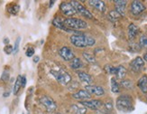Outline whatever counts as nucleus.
<instances>
[{"instance_id":"6ab92c4d","label":"nucleus","mask_w":147,"mask_h":114,"mask_svg":"<svg viewBox=\"0 0 147 114\" xmlns=\"http://www.w3.org/2000/svg\"><path fill=\"white\" fill-rule=\"evenodd\" d=\"M127 34H128L129 39L132 40L134 38H136V36L138 34V27L135 24H130L128 26V29H127Z\"/></svg>"},{"instance_id":"bb28decb","label":"nucleus","mask_w":147,"mask_h":114,"mask_svg":"<svg viewBox=\"0 0 147 114\" xmlns=\"http://www.w3.org/2000/svg\"><path fill=\"white\" fill-rule=\"evenodd\" d=\"M105 71L107 73H109V74H116V72H117V67H114L110 64H107L105 66Z\"/></svg>"},{"instance_id":"39448f33","label":"nucleus","mask_w":147,"mask_h":114,"mask_svg":"<svg viewBox=\"0 0 147 114\" xmlns=\"http://www.w3.org/2000/svg\"><path fill=\"white\" fill-rule=\"evenodd\" d=\"M71 4L73 6V8L75 9L76 13H78L80 16H84L85 18H88V19L93 18V15L91 14V12L88 11L85 6L81 5L79 1H71Z\"/></svg>"},{"instance_id":"9b49d317","label":"nucleus","mask_w":147,"mask_h":114,"mask_svg":"<svg viewBox=\"0 0 147 114\" xmlns=\"http://www.w3.org/2000/svg\"><path fill=\"white\" fill-rule=\"evenodd\" d=\"M60 9L62 14H64L67 16H72L75 14H77L71 2H62L60 5Z\"/></svg>"},{"instance_id":"f257e3e1","label":"nucleus","mask_w":147,"mask_h":114,"mask_svg":"<svg viewBox=\"0 0 147 114\" xmlns=\"http://www.w3.org/2000/svg\"><path fill=\"white\" fill-rule=\"evenodd\" d=\"M69 41L74 46L79 48H84L87 46H92L95 44L96 41L93 37L86 35H72L69 37Z\"/></svg>"},{"instance_id":"2f4dec72","label":"nucleus","mask_w":147,"mask_h":114,"mask_svg":"<svg viewBox=\"0 0 147 114\" xmlns=\"http://www.w3.org/2000/svg\"><path fill=\"white\" fill-rule=\"evenodd\" d=\"M4 51H5V53L6 54H11L13 52H14V47L11 46V45H8V44H7V45L4 48Z\"/></svg>"},{"instance_id":"6e6552de","label":"nucleus","mask_w":147,"mask_h":114,"mask_svg":"<svg viewBox=\"0 0 147 114\" xmlns=\"http://www.w3.org/2000/svg\"><path fill=\"white\" fill-rule=\"evenodd\" d=\"M144 68V61L142 57L137 56L130 62V69L135 73H140Z\"/></svg>"},{"instance_id":"aec40b11","label":"nucleus","mask_w":147,"mask_h":114,"mask_svg":"<svg viewBox=\"0 0 147 114\" xmlns=\"http://www.w3.org/2000/svg\"><path fill=\"white\" fill-rule=\"evenodd\" d=\"M117 78L119 79V80H123L125 75H126V69L123 66V65H119L117 67V72H116V74Z\"/></svg>"},{"instance_id":"473e14b6","label":"nucleus","mask_w":147,"mask_h":114,"mask_svg":"<svg viewBox=\"0 0 147 114\" xmlns=\"http://www.w3.org/2000/svg\"><path fill=\"white\" fill-rule=\"evenodd\" d=\"M9 76H10L9 73H8L7 71H5V72L2 73L1 80H2V81H7L9 80Z\"/></svg>"},{"instance_id":"ddd939ff","label":"nucleus","mask_w":147,"mask_h":114,"mask_svg":"<svg viewBox=\"0 0 147 114\" xmlns=\"http://www.w3.org/2000/svg\"><path fill=\"white\" fill-rule=\"evenodd\" d=\"M72 97L75 100H79L80 101H83V100H88L90 99L91 98V94L88 93L86 90L83 89V90H80L77 92L73 93Z\"/></svg>"},{"instance_id":"b1692460","label":"nucleus","mask_w":147,"mask_h":114,"mask_svg":"<svg viewBox=\"0 0 147 114\" xmlns=\"http://www.w3.org/2000/svg\"><path fill=\"white\" fill-rule=\"evenodd\" d=\"M121 17H122V16H121V15L118 14L116 10H112V11L109 12V14H108V18H109V20H111L113 22L119 20Z\"/></svg>"},{"instance_id":"0eeeda50","label":"nucleus","mask_w":147,"mask_h":114,"mask_svg":"<svg viewBox=\"0 0 147 114\" xmlns=\"http://www.w3.org/2000/svg\"><path fill=\"white\" fill-rule=\"evenodd\" d=\"M80 104L84 106L85 108H88V109L93 110V111H98L100 110L102 106H103V102L100 100H83L80 101Z\"/></svg>"},{"instance_id":"f03ea898","label":"nucleus","mask_w":147,"mask_h":114,"mask_svg":"<svg viewBox=\"0 0 147 114\" xmlns=\"http://www.w3.org/2000/svg\"><path fill=\"white\" fill-rule=\"evenodd\" d=\"M116 106L117 110L123 112H131L135 110L133 99L128 94H122L117 98Z\"/></svg>"},{"instance_id":"4468645a","label":"nucleus","mask_w":147,"mask_h":114,"mask_svg":"<svg viewBox=\"0 0 147 114\" xmlns=\"http://www.w3.org/2000/svg\"><path fill=\"white\" fill-rule=\"evenodd\" d=\"M115 5H116V11L118 14L121 15V16H124L125 15V7H126V1H123V0H116L114 1Z\"/></svg>"},{"instance_id":"a19ab883","label":"nucleus","mask_w":147,"mask_h":114,"mask_svg":"<svg viewBox=\"0 0 147 114\" xmlns=\"http://www.w3.org/2000/svg\"><path fill=\"white\" fill-rule=\"evenodd\" d=\"M53 3H54V1H50V6H52L53 5Z\"/></svg>"},{"instance_id":"f3484780","label":"nucleus","mask_w":147,"mask_h":114,"mask_svg":"<svg viewBox=\"0 0 147 114\" xmlns=\"http://www.w3.org/2000/svg\"><path fill=\"white\" fill-rule=\"evenodd\" d=\"M71 111L73 114H86L87 109L81 104H72L71 106Z\"/></svg>"},{"instance_id":"393cba45","label":"nucleus","mask_w":147,"mask_h":114,"mask_svg":"<svg viewBox=\"0 0 147 114\" xmlns=\"http://www.w3.org/2000/svg\"><path fill=\"white\" fill-rule=\"evenodd\" d=\"M82 55H83V57H84V59H85L88 62H89V63H93V64H95V63H97V61H96L95 56L92 55L91 54L85 52V53H83V54H82Z\"/></svg>"},{"instance_id":"412c9836","label":"nucleus","mask_w":147,"mask_h":114,"mask_svg":"<svg viewBox=\"0 0 147 114\" xmlns=\"http://www.w3.org/2000/svg\"><path fill=\"white\" fill-rule=\"evenodd\" d=\"M71 67L74 70H78L80 68H81L83 66V63L81 62V60L80 58H77V57H75L74 59H72L71 61Z\"/></svg>"},{"instance_id":"dca6fc26","label":"nucleus","mask_w":147,"mask_h":114,"mask_svg":"<svg viewBox=\"0 0 147 114\" xmlns=\"http://www.w3.org/2000/svg\"><path fill=\"white\" fill-rule=\"evenodd\" d=\"M88 4L100 12L106 11V4L103 1H100V0H89Z\"/></svg>"},{"instance_id":"c9c22d12","label":"nucleus","mask_w":147,"mask_h":114,"mask_svg":"<svg viewBox=\"0 0 147 114\" xmlns=\"http://www.w3.org/2000/svg\"><path fill=\"white\" fill-rule=\"evenodd\" d=\"M21 82H22V87H25V85H26V77L24 75L22 76L21 78Z\"/></svg>"},{"instance_id":"9d476101","label":"nucleus","mask_w":147,"mask_h":114,"mask_svg":"<svg viewBox=\"0 0 147 114\" xmlns=\"http://www.w3.org/2000/svg\"><path fill=\"white\" fill-rule=\"evenodd\" d=\"M59 54L63 60H65L67 62L71 61L72 59L75 58V54L73 53V51L71 48H69L68 46H63L59 50Z\"/></svg>"},{"instance_id":"423d86ee","label":"nucleus","mask_w":147,"mask_h":114,"mask_svg":"<svg viewBox=\"0 0 147 114\" xmlns=\"http://www.w3.org/2000/svg\"><path fill=\"white\" fill-rule=\"evenodd\" d=\"M41 104L45 108L48 112H54L57 110V103L55 100L49 96H42L40 99Z\"/></svg>"},{"instance_id":"c85d7f7f","label":"nucleus","mask_w":147,"mask_h":114,"mask_svg":"<svg viewBox=\"0 0 147 114\" xmlns=\"http://www.w3.org/2000/svg\"><path fill=\"white\" fill-rule=\"evenodd\" d=\"M104 108L106 111H111L114 109V104H113V101L112 100H108L105 104H103Z\"/></svg>"},{"instance_id":"4be33fe9","label":"nucleus","mask_w":147,"mask_h":114,"mask_svg":"<svg viewBox=\"0 0 147 114\" xmlns=\"http://www.w3.org/2000/svg\"><path fill=\"white\" fill-rule=\"evenodd\" d=\"M21 78H22V75H19L18 77L16 78V81L15 82V85H14V89H13V93L15 95L18 93L20 88L22 87V82H21Z\"/></svg>"},{"instance_id":"e433bc0d","label":"nucleus","mask_w":147,"mask_h":114,"mask_svg":"<svg viewBox=\"0 0 147 114\" xmlns=\"http://www.w3.org/2000/svg\"><path fill=\"white\" fill-rule=\"evenodd\" d=\"M39 60H40L39 56H34V62L35 63H37L38 62H39Z\"/></svg>"},{"instance_id":"f8f14e48","label":"nucleus","mask_w":147,"mask_h":114,"mask_svg":"<svg viewBox=\"0 0 147 114\" xmlns=\"http://www.w3.org/2000/svg\"><path fill=\"white\" fill-rule=\"evenodd\" d=\"M85 90L90 94H94L96 96H102L105 94V90L101 86L98 85H88L85 87Z\"/></svg>"},{"instance_id":"f704fd0d","label":"nucleus","mask_w":147,"mask_h":114,"mask_svg":"<svg viewBox=\"0 0 147 114\" xmlns=\"http://www.w3.org/2000/svg\"><path fill=\"white\" fill-rule=\"evenodd\" d=\"M97 112H96V114H114L113 112L111 111H96Z\"/></svg>"},{"instance_id":"7c9ffc66","label":"nucleus","mask_w":147,"mask_h":114,"mask_svg":"<svg viewBox=\"0 0 147 114\" xmlns=\"http://www.w3.org/2000/svg\"><path fill=\"white\" fill-rule=\"evenodd\" d=\"M20 42H21V37L19 36L17 37V39L15 43V46H14V54H17L18 53V50H19V44H20Z\"/></svg>"},{"instance_id":"20e7f679","label":"nucleus","mask_w":147,"mask_h":114,"mask_svg":"<svg viewBox=\"0 0 147 114\" xmlns=\"http://www.w3.org/2000/svg\"><path fill=\"white\" fill-rule=\"evenodd\" d=\"M63 24L68 29L78 31L80 29H85L88 27V23L82 19L79 18H66L63 20Z\"/></svg>"},{"instance_id":"a878e982","label":"nucleus","mask_w":147,"mask_h":114,"mask_svg":"<svg viewBox=\"0 0 147 114\" xmlns=\"http://www.w3.org/2000/svg\"><path fill=\"white\" fill-rule=\"evenodd\" d=\"M19 9H20V7H19L18 5H13L11 6H9L8 7V12L10 13V14L12 15H16L17 13L19 12Z\"/></svg>"},{"instance_id":"c756f323","label":"nucleus","mask_w":147,"mask_h":114,"mask_svg":"<svg viewBox=\"0 0 147 114\" xmlns=\"http://www.w3.org/2000/svg\"><path fill=\"white\" fill-rule=\"evenodd\" d=\"M121 85L125 89H131L133 87V83L130 80H123L121 81Z\"/></svg>"},{"instance_id":"a211bd4d","label":"nucleus","mask_w":147,"mask_h":114,"mask_svg":"<svg viewBox=\"0 0 147 114\" xmlns=\"http://www.w3.org/2000/svg\"><path fill=\"white\" fill-rule=\"evenodd\" d=\"M137 86L144 93H147V75H143L138 80Z\"/></svg>"},{"instance_id":"1a4fd4ad","label":"nucleus","mask_w":147,"mask_h":114,"mask_svg":"<svg viewBox=\"0 0 147 114\" xmlns=\"http://www.w3.org/2000/svg\"><path fill=\"white\" fill-rule=\"evenodd\" d=\"M145 10V5L143 2L138 1V0H135L133 1L130 6V11L134 16H139L140 14Z\"/></svg>"},{"instance_id":"ea45409f","label":"nucleus","mask_w":147,"mask_h":114,"mask_svg":"<svg viewBox=\"0 0 147 114\" xmlns=\"http://www.w3.org/2000/svg\"><path fill=\"white\" fill-rule=\"evenodd\" d=\"M144 61H145V62H147V53H145L144 54Z\"/></svg>"},{"instance_id":"37998d69","label":"nucleus","mask_w":147,"mask_h":114,"mask_svg":"<svg viewBox=\"0 0 147 114\" xmlns=\"http://www.w3.org/2000/svg\"><path fill=\"white\" fill-rule=\"evenodd\" d=\"M146 100H147V97H146Z\"/></svg>"},{"instance_id":"58836bf2","label":"nucleus","mask_w":147,"mask_h":114,"mask_svg":"<svg viewBox=\"0 0 147 114\" xmlns=\"http://www.w3.org/2000/svg\"><path fill=\"white\" fill-rule=\"evenodd\" d=\"M8 43H9V39H8V38H5V39H4V43L7 44Z\"/></svg>"},{"instance_id":"7ed1b4c3","label":"nucleus","mask_w":147,"mask_h":114,"mask_svg":"<svg viewBox=\"0 0 147 114\" xmlns=\"http://www.w3.org/2000/svg\"><path fill=\"white\" fill-rule=\"evenodd\" d=\"M51 73L61 85H67L71 81V75L63 69H52Z\"/></svg>"},{"instance_id":"72a5a7b5","label":"nucleus","mask_w":147,"mask_h":114,"mask_svg":"<svg viewBox=\"0 0 147 114\" xmlns=\"http://www.w3.org/2000/svg\"><path fill=\"white\" fill-rule=\"evenodd\" d=\"M25 54H26L27 57H32L34 54V49L33 47H29L25 52Z\"/></svg>"},{"instance_id":"4c0bfd02","label":"nucleus","mask_w":147,"mask_h":114,"mask_svg":"<svg viewBox=\"0 0 147 114\" xmlns=\"http://www.w3.org/2000/svg\"><path fill=\"white\" fill-rule=\"evenodd\" d=\"M10 95V92H5L4 94H3V96L5 97V98H6V97H8Z\"/></svg>"},{"instance_id":"2eb2a0df","label":"nucleus","mask_w":147,"mask_h":114,"mask_svg":"<svg viewBox=\"0 0 147 114\" xmlns=\"http://www.w3.org/2000/svg\"><path fill=\"white\" fill-rule=\"evenodd\" d=\"M78 76H79V79L83 82V83H85L86 86L92 85L93 78L88 73H87L85 72H78Z\"/></svg>"},{"instance_id":"cd10ccee","label":"nucleus","mask_w":147,"mask_h":114,"mask_svg":"<svg viewBox=\"0 0 147 114\" xmlns=\"http://www.w3.org/2000/svg\"><path fill=\"white\" fill-rule=\"evenodd\" d=\"M139 45L140 47H146L147 48V35H143L141 37H140L139 40Z\"/></svg>"},{"instance_id":"5701e85b","label":"nucleus","mask_w":147,"mask_h":114,"mask_svg":"<svg viewBox=\"0 0 147 114\" xmlns=\"http://www.w3.org/2000/svg\"><path fill=\"white\" fill-rule=\"evenodd\" d=\"M111 92L114 93L120 92V86L118 84V82L117 81L116 78L111 79Z\"/></svg>"},{"instance_id":"79ce46f5","label":"nucleus","mask_w":147,"mask_h":114,"mask_svg":"<svg viewBox=\"0 0 147 114\" xmlns=\"http://www.w3.org/2000/svg\"><path fill=\"white\" fill-rule=\"evenodd\" d=\"M55 114H61V113H55Z\"/></svg>"}]
</instances>
